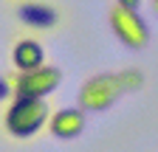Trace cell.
<instances>
[{"label": "cell", "instance_id": "6", "mask_svg": "<svg viewBox=\"0 0 158 152\" xmlns=\"http://www.w3.org/2000/svg\"><path fill=\"white\" fill-rule=\"evenodd\" d=\"M48 130H51V135L62 138V141L79 138L85 132V113H82V107H62V110H56L48 118Z\"/></svg>", "mask_w": 158, "mask_h": 152}, {"label": "cell", "instance_id": "11", "mask_svg": "<svg viewBox=\"0 0 158 152\" xmlns=\"http://www.w3.org/2000/svg\"><path fill=\"white\" fill-rule=\"evenodd\" d=\"M152 11H155V14H158V0H152Z\"/></svg>", "mask_w": 158, "mask_h": 152}, {"label": "cell", "instance_id": "9", "mask_svg": "<svg viewBox=\"0 0 158 152\" xmlns=\"http://www.w3.org/2000/svg\"><path fill=\"white\" fill-rule=\"evenodd\" d=\"M118 9H127V11H138V6H141V0H116Z\"/></svg>", "mask_w": 158, "mask_h": 152}, {"label": "cell", "instance_id": "2", "mask_svg": "<svg viewBox=\"0 0 158 152\" xmlns=\"http://www.w3.org/2000/svg\"><path fill=\"white\" fill-rule=\"evenodd\" d=\"M122 82H118V73H99L79 87V107L90 110V113H105L110 110L118 96H122Z\"/></svg>", "mask_w": 158, "mask_h": 152}, {"label": "cell", "instance_id": "1", "mask_svg": "<svg viewBox=\"0 0 158 152\" xmlns=\"http://www.w3.org/2000/svg\"><path fill=\"white\" fill-rule=\"evenodd\" d=\"M48 124V104L43 99H23L14 96L3 113V127L11 138H34L40 130Z\"/></svg>", "mask_w": 158, "mask_h": 152}, {"label": "cell", "instance_id": "5", "mask_svg": "<svg viewBox=\"0 0 158 152\" xmlns=\"http://www.w3.org/2000/svg\"><path fill=\"white\" fill-rule=\"evenodd\" d=\"M14 14L26 28H37V31H48L59 23V9L43 3V0H23L14 6Z\"/></svg>", "mask_w": 158, "mask_h": 152}, {"label": "cell", "instance_id": "8", "mask_svg": "<svg viewBox=\"0 0 158 152\" xmlns=\"http://www.w3.org/2000/svg\"><path fill=\"white\" fill-rule=\"evenodd\" d=\"M118 82H122V90H138V87L144 85V73L135 70V68H130V70H118Z\"/></svg>", "mask_w": 158, "mask_h": 152}, {"label": "cell", "instance_id": "4", "mask_svg": "<svg viewBox=\"0 0 158 152\" xmlns=\"http://www.w3.org/2000/svg\"><path fill=\"white\" fill-rule=\"evenodd\" d=\"M110 28L118 37V42H124L127 48H144L150 42V28L141 20L138 11H127V9H110Z\"/></svg>", "mask_w": 158, "mask_h": 152}, {"label": "cell", "instance_id": "7", "mask_svg": "<svg viewBox=\"0 0 158 152\" xmlns=\"http://www.w3.org/2000/svg\"><path fill=\"white\" fill-rule=\"evenodd\" d=\"M11 62L20 73H28V70H37L45 65V51L37 40L26 37V40H20L14 48H11Z\"/></svg>", "mask_w": 158, "mask_h": 152}, {"label": "cell", "instance_id": "3", "mask_svg": "<svg viewBox=\"0 0 158 152\" xmlns=\"http://www.w3.org/2000/svg\"><path fill=\"white\" fill-rule=\"evenodd\" d=\"M11 79V96H23V99H45L48 93H54L62 85V70L54 65H43L28 73H17L9 76Z\"/></svg>", "mask_w": 158, "mask_h": 152}, {"label": "cell", "instance_id": "10", "mask_svg": "<svg viewBox=\"0 0 158 152\" xmlns=\"http://www.w3.org/2000/svg\"><path fill=\"white\" fill-rule=\"evenodd\" d=\"M9 96H11V82L0 76V102H3V99H9Z\"/></svg>", "mask_w": 158, "mask_h": 152}]
</instances>
